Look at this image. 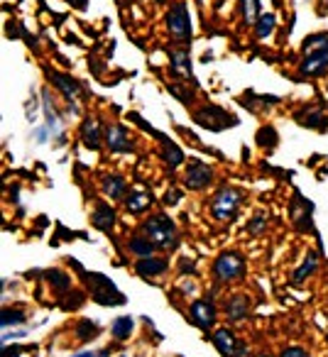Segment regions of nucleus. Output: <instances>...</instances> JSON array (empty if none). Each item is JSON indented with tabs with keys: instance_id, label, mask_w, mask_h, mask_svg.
<instances>
[{
	"instance_id": "f257e3e1",
	"label": "nucleus",
	"mask_w": 328,
	"mask_h": 357,
	"mask_svg": "<svg viewBox=\"0 0 328 357\" xmlns=\"http://www.w3.org/2000/svg\"><path fill=\"white\" fill-rule=\"evenodd\" d=\"M299 74L304 79H318L328 74V32H316L304 40Z\"/></svg>"
},
{
	"instance_id": "f03ea898",
	"label": "nucleus",
	"mask_w": 328,
	"mask_h": 357,
	"mask_svg": "<svg viewBox=\"0 0 328 357\" xmlns=\"http://www.w3.org/2000/svg\"><path fill=\"white\" fill-rule=\"evenodd\" d=\"M142 233H144V238H149L162 250H174L177 245H179V233H177L174 220L164 213L149 215L142 223Z\"/></svg>"
},
{
	"instance_id": "7ed1b4c3",
	"label": "nucleus",
	"mask_w": 328,
	"mask_h": 357,
	"mask_svg": "<svg viewBox=\"0 0 328 357\" xmlns=\"http://www.w3.org/2000/svg\"><path fill=\"white\" fill-rule=\"evenodd\" d=\"M164 25H167V32H170L172 40L179 42V47L191 42L194 27H191V15H189L186 3H181V0L172 3V6L167 8V15H164Z\"/></svg>"
},
{
	"instance_id": "20e7f679",
	"label": "nucleus",
	"mask_w": 328,
	"mask_h": 357,
	"mask_svg": "<svg viewBox=\"0 0 328 357\" xmlns=\"http://www.w3.org/2000/svg\"><path fill=\"white\" fill-rule=\"evenodd\" d=\"M245 194L240 189H235V186H223V189H218L214 194V199H211V215H214V220H218V223H223V220H233L235 215H238V208L240 204H243Z\"/></svg>"
},
{
	"instance_id": "39448f33",
	"label": "nucleus",
	"mask_w": 328,
	"mask_h": 357,
	"mask_svg": "<svg viewBox=\"0 0 328 357\" xmlns=\"http://www.w3.org/2000/svg\"><path fill=\"white\" fill-rule=\"evenodd\" d=\"M245 269H248V264H245V257L240 252H221L216 257L211 272H214V277L218 282L230 284V282H240L245 277Z\"/></svg>"
},
{
	"instance_id": "423d86ee",
	"label": "nucleus",
	"mask_w": 328,
	"mask_h": 357,
	"mask_svg": "<svg viewBox=\"0 0 328 357\" xmlns=\"http://www.w3.org/2000/svg\"><path fill=\"white\" fill-rule=\"evenodd\" d=\"M84 284H89L91 296L98 303H105V306H118V303L125 301L123 294L115 289V284L110 282L103 274H94V272H84Z\"/></svg>"
},
{
	"instance_id": "0eeeda50",
	"label": "nucleus",
	"mask_w": 328,
	"mask_h": 357,
	"mask_svg": "<svg viewBox=\"0 0 328 357\" xmlns=\"http://www.w3.org/2000/svg\"><path fill=\"white\" fill-rule=\"evenodd\" d=\"M194 120H196V125H201V128H206V130H216V132L238 125L235 115H230L228 110L218 108V105H214V103H209V105H204V108L196 110Z\"/></svg>"
},
{
	"instance_id": "6e6552de",
	"label": "nucleus",
	"mask_w": 328,
	"mask_h": 357,
	"mask_svg": "<svg viewBox=\"0 0 328 357\" xmlns=\"http://www.w3.org/2000/svg\"><path fill=\"white\" fill-rule=\"evenodd\" d=\"M214 184V169L209 167L206 162L201 159H189L184 169V186L191 191H201V189H209Z\"/></svg>"
},
{
	"instance_id": "1a4fd4ad",
	"label": "nucleus",
	"mask_w": 328,
	"mask_h": 357,
	"mask_svg": "<svg viewBox=\"0 0 328 357\" xmlns=\"http://www.w3.org/2000/svg\"><path fill=\"white\" fill-rule=\"evenodd\" d=\"M103 142L110 152L115 154H133L135 152V139L130 135V130L120 123H113L105 128V135H103Z\"/></svg>"
},
{
	"instance_id": "9d476101",
	"label": "nucleus",
	"mask_w": 328,
	"mask_h": 357,
	"mask_svg": "<svg viewBox=\"0 0 328 357\" xmlns=\"http://www.w3.org/2000/svg\"><path fill=\"white\" fill-rule=\"evenodd\" d=\"M294 120L299 125L308 130H318V132H326L328 130V105L326 103H311L304 105L301 110L294 113Z\"/></svg>"
},
{
	"instance_id": "9b49d317",
	"label": "nucleus",
	"mask_w": 328,
	"mask_h": 357,
	"mask_svg": "<svg viewBox=\"0 0 328 357\" xmlns=\"http://www.w3.org/2000/svg\"><path fill=\"white\" fill-rule=\"evenodd\" d=\"M211 340H214V347L223 357H245V352H248V345L240 342L228 328H218V331L211 335Z\"/></svg>"
},
{
	"instance_id": "f8f14e48",
	"label": "nucleus",
	"mask_w": 328,
	"mask_h": 357,
	"mask_svg": "<svg viewBox=\"0 0 328 357\" xmlns=\"http://www.w3.org/2000/svg\"><path fill=\"white\" fill-rule=\"evenodd\" d=\"M311 201H306L301 194H294L292 199V206H289V215H292V223L294 228L299 230V233H308V230H313V223H311Z\"/></svg>"
},
{
	"instance_id": "ddd939ff",
	"label": "nucleus",
	"mask_w": 328,
	"mask_h": 357,
	"mask_svg": "<svg viewBox=\"0 0 328 357\" xmlns=\"http://www.w3.org/2000/svg\"><path fill=\"white\" fill-rule=\"evenodd\" d=\"M47 79L52 81L54 89H59V93L66 98V103H76V98L81 96V86L79 81H74L71 76L61 74V71H54V69H45Z\"/></svg>"
},
{
	"instance_id": "4468645a",
	"label": "nucleus",
	"mask_w": 328,
	"mask_h": 357,
	"mask_svg": "<svg viewBox=\"0 0 328 357\" xmlns=\"http://www.w3.org/2000/svg\"><path fill=\"white\" fill-rule=\"evenodd\" d=\"M191 323H194L196 328H201V331H211L216 323V306L211 298H201V301H194L191 303Z\"/></svg>"
},
{
	"instance_id": "2eb2a0df",
	"label": "nucleus",
	"mask_w": 328,
	"mask_h": 357,
	"mask_svg": "<svg viewBox=\"0 0 328 357\" xmlns=\"http://www.w3.org/2000/svg\"><path fill=\"white\" fill-rule=\"evenodd\" d=\"M170 71L172 76L181 81H194V74H191V56H189V50L186 47H174L170 50Z\"/></svg>"
},
{
	"instance_id": "dca6fc26",
	"label": "nucleus",
	"mask_w": 328,
	"mask_h": 357,
	"mask_svg": "<svg viewBox=\"0 0 328 357\" xmlns=\"http://www.w3.org/2000/svg\"><path fill=\"white\" fill-rule=\"evenodd\" d=\"M149 206H152V194L140 184L133 186L130 194L125 196V211H128V213H144Z\"/></svg>"
},
{
	"instance_id": "f3484780",
	"label": "nucleus",
	"mask_w": 328,
	"mask_h": 357,
	"mask_svg": "<svg viewBox=\"0 0 328 357\" xmlns=\"http://www.w3.org/2000/svg\"><path fill=\"white\" fill-rule=\"evenodd\" d=\"M103 142V130H100V123L96 118H86L84 125H81V144L91 152L100 147Z\"/></svg>"
},
{
	"instance_id": "a211bd4d",
	"label": "nucleus",
	"mask_w": 328,
	"mask_h": 357,
	"mask_svg": "<svg viewBox=\"0 0 328 357\" xmlns=\"http://www.w3.org/2000/svg\"><path fill=\"white\" fill-rule=\"evenodd\" d=\"M91 223H94V228H98L100 233H110L115 225V211L110 204H105V201H100L98 206L94 208V213H91Z\"/></svg>"
},
{
	"instance_id": "6ab92c4d",
	"label": "nucleus",
	"mask_w": 328,
	"mask_h": 357,
	"mask_svg": "<svg viewBox=\"0 0 328 357\" xmlns=\"http://www.w3.org/2000/svg\"><path fill=\"white\" fill-rule=\"evenodd\" d=\"M100 189H103V194L108 199L125 201V196H128V181L123 176H118V174H105L103 181H100Z\"/></svg>"
},
{
	"instance_id": "aec40b11",
	"label": "nucleus",
	"mask_w": 328,
	"mask_h": 357,
	"mask_svg": "<svg viewBox=\"0 0 328 357\" xmlns=\"http://www.w3.org/2000/svg\"><path fill=\"white\" fill-rule=\"evenodd\" d=\"M225 316L228 321H245L250 316V298L245 294H233L225 301Z\"/></svg>"
},
{
	"instance_id": "412c9836",
	"label": "nucleus",
	"mask_w": 328,
	"mask_h": 357,
	"mask_svg": "<svg viewBox=\"0 0 328 357\" xmlns=\"http://www.w3.org/2000/svg\"><path fill=\"white\" fill-rule=\"evenodd\" d=\"M135 272L137 277L149 279V277H159L162 272H167V259L162 257H142L135 262Z\"/></svg>"
},
{
	"instance_id": "4be33fe9",
	"label": "nucleus",
	"mask_w": 328,
	"mask_h": 357,
	"mask_svg": "<svg viewBox=\"0 0 328 357\" xmlns=\"http://www.w3.org/2000/svg\"><path fill=\"white\" fill-rule=\"evenodd\" d=\"M159 142H162V149H164V162H167V167L170 169H177L179 164H184V152H181L179 147H177L174 142H172L167 135H157Z\"/></svg>"
},
{
	"instance_id": "5701e85b",
	"label": "nucleus",
	"mask_w": 328,
	"mask_h": 357,
	"mask_svg": "<svg viewBox=\"0 0 328 357\" xmlns=\"http://www.w3.org/2000/svg\"><path fill=\"white\" fill-rule=\"evenodd\" d=\"M128 250L137 259H142V257H152L154 250H157V245H154L149 238H142V235H133V238L128 240Z\"/></svg>"
},
{
	"instance_id": "b1692460",
	"label": "nucleus",
	"mask_w": 328,
	"mask_h": 357,
	"mask_svg": "<svg viewBox=\"0 0 328 357\" xmlns=\"http://www.w3.org/2000/svg\"><path fill=\"white\" fill-rule=\"evenodd\" d=\"M240 17H243V22L248 27H255L260 20V0H240Z\"/></svg>"
},
{
	"instance_id": "393cba45",
	"label": "nucleus",
	"mask_w": 328,
	"mask_h": 357,
	"mask_svg": "<svg viewBox=\"0 0 328 357\" xmlns=\"http://www.w3.org/2000/svg\"><path fill=\"white\" fill-rule=\"evenodd\" d=\"M194 81H172L170 84V93H174L177 98L181 100V103L189 105L191 100H194Z\"/></svg>"
},
{
	"instance_id": "a878e982",
	"label": "nucleus",
	"mask_w": 328,
	"mask_h": 357,
	"mask_svg": "<svg viewBox=\"0 0 328 357\" xmlns=\"http://www.w3.org/2000/svg\"><path fill=\"white\" fill-rule=\"evenodd\" d=\"M316 267H318V257H316V252H308V255H306V259H304V264L297 269V272H294L292 282H294V284L306 282V279L311 277L313 272H316Z\"/></svg>"
},
{
	"instance_id": "bb28decb",
	"label": "nucleus",
	"mask_w": 328,
	"mask_h": 357,
	"mask_svg": "<svg viewBox=\"0 0 328 357\" xmlns=\"http://www.w3.org/2000/svg\"><path fill=\"white\" fill-rule=\"evenodd\" d=\"M133 328H135L133 318H130V316H123V318H118V321L113 323L110 333H113L115 340H128V337L133 335Z\"/></svg>"
},
{
	"instance_id": "cd10ccee",
	"label": "nucleus",
	"mask_w": 328,
	"mask_h": 357,
	"mask_svg": "<svg viewBox=\"0 0 328 357\" xmlns=\"http://www.w3.org/2000/svg\"><path fill=\"white\" fill-rule=\"evenodd\" d=\"M274 30V15L272 13H262L258 20V25H255V37L258 40H264V37H269Z\"/></svg>"
},
{
	"instance_id": "c85d7f7f",
	"label": "nucleus",
	"mask_w": 328,
	"mask_h": 357,
	"mask_svg": "<svg viewBox=\"0 0 328 357\" xmlns=\"http://www.w3.org/2000/svg\"><path fill=\"white\" fill-rule=\"evenodd\" d=\"M47 282L52 284L54 289H69V284H71V279H69V274H64V272H59V269H47Z\"/></svg>"
},
{
	"instance_id": "c756f323",
	"label": "nucleus",
	"mask_w": 328,
	"mask_h": 357,
	"mask_svg": "<svg viewBox=\"0 0 328 357\" xmlns=\"http://www.w3.org/2000/svg\"><path fill=\"white\" fill-rule=\"evenodd\" d=\"M258 144L264 149H272L274 144H277V130L269 128V125H264V128L258 132Z\"/></svg>"
},
{
	"instance_id": "7c9ffc66",
	"label": "nucleus",
	"mask_w": 328,
	"mask_h": 357,
	"mask_svg": "<svg viewBox=\"0 0 328 357\" xmlns=\"http://www.w3.org/2000/svg\"><path fill=\"white\" fill-rule=\"evenodd\" d=\"M76 335H79V340H94L98 335V326L94 321H81L76 326Z\"/></svg>"
},
{
	"instance_id": "2f4dec72",
	"label": "nucleus",
	"mask_w": 328,
	"mask_h": 357,
	"mask_svg": "<svg viewBox=\"0 0 328 357\" xmlns=\"http://www.w3.org/2000/svg\"><path fill=\"white\" fill-rule=\"evenodd\" d=\"M20 323H25V313L22 311H17V308H6V311H3V328L20 326Z\"/></svg>"
},
{
	"instance_id": "473e14b6",
	"label": "nucleus",
	"mask_w": 328,
	"mask_h": 357,
	"mask_svg": "<svg viewBox=\"0 0 328 357\" xmlns=\"http://www.w3.org/2000/svg\"><path fill=\"white\" fill-rule=\"evenodd\" d=\"M264 225H267V215H264V213L255 215V218L248 223V233H250V235H260V233L264 230Z\"/></svg>"
},
{
	"instance_id": "72a5a7b5",
	"label": "nucleus",
	"mask_w": 328,
	"mask_h": 357,
	"mask_svg": "<svg viewBox=\"0 0 328 357\" xmlns=\"http://www.w3.org/2000/svg\"><path fill=\"white\" fill-rule=\"evenodd\" d=\"M279 357H308V352L304 350V347H299V345H289V347H284V350L279 352Z\"/></svg>"
},
{
	"instance_id": "f704fd0d",
	"label": "nucleus",
	"mask_w": 328,
	"mask_h": 357,
	"mask_svg": "<svg viewBox=\"0 0 328 357\" xmlns=\"http://www.w3.org/2000/svg\"><path fill=\"white\" fill-rule=\"evenodd\" d=\"M71 8H76V10H86L89 8V0H66Z\"/></svg>"
},
{
	"instance_id": "c9c22d12",
	"label": "nucleus",
	"mask_w": 328,
	"mask_h": 357,
	"mask_svg": "<svg viewBox=\"0 0 328 357\" xmlns=\"http://www.w3.org/2000/svg\"><path fill=\"white\" fill-rule=\"evenodd\" d=\"M20 352H22V347H15V345H13V347H6V350H3V357H17Z\"/></svg>"
},
{
	"instance_id": "e433bc0d",
	"label": "nucleus",
	"mask_w": 328,
	"mask_h": 357,
	"mask_svg": "<svg viewBox=\"0 0 328 357\" xmlns=\"http://www.w3.org/2000/svg\"><path fill=\"white\" fill-rule=\"evenodd\" d=\"M179 196H181V191H170V194H167V204L174 206L177 201H179Z\"/></svg>"
},
{
	"instance_id": "4c0bfd02",
	"label": "nucleus",
	"mask_w": 328,
	"mask_h": 357,
	"mask_svg": "<svg viewBox=\"0 0 328 357\" xmlns=\"http://www.w3.org/2000/svg\"><path fill=\"white\" fill-rule=\"evenodd\" d=\"M74 357H94V352H79V355H74Z\"/></svg>"
},
{
	"instance_id": "58836bf2",
	"label": "nucleus",
	"mask_w": 328,
	"mask_h": 357,
	"mask_svg": "<svg viewBox=\"0 0 328 357\" xmlns=\"http://www.w3.org/2000/svg\"><path fill=\"white\" fill-rule=\"evenodd\" d=\"M214 6H216V10H218V8L223 6V0H214Z\"/></svg>"
},
{
	"instance_id": "ea45409f",
	"label": "nucleus",
	"mask_w": 328,
	"mask_h": 357,
	"mask_svg": "<svg viewBox=\"0 0 328 357\" xmlns=\"http://www.w3.org/2000/svg\"><path fill=\"white\" fill-rule=\"evenodd\" d=\"M258 357H272L269 352H258Z\"/></svg>"
},
{
	"instance_id": "a19ab883",
	"label": "nucleus",
	"mask_w": 328,
	"mask_h": 357,
	"mask_svg": "<svg viewBox=\"0 0 328 357\" xmlns=\"http://www.w3.org/2000/svg\"><path fill=\"white\" fill-rule=\"evenodd\" d=\"M123 357H125V355H123Z\"/></svg>"
}]
</instances>
